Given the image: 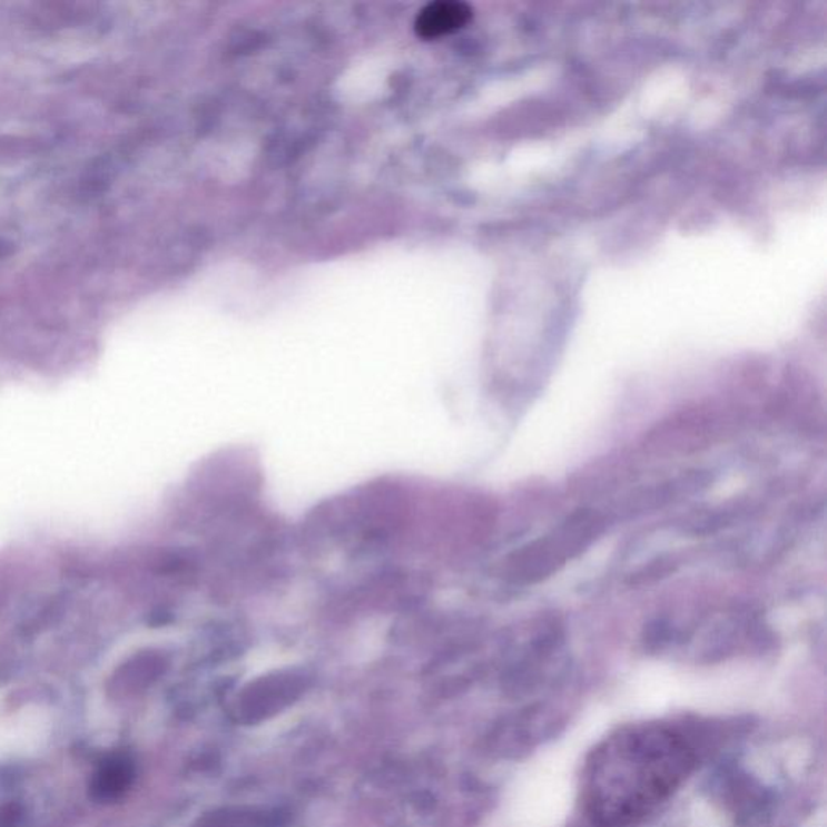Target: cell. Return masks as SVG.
Masks as SVG:
<instances>
[{
    "instance_id": "obj_3",
    "label": "cell",
    "mask_w": 827,
    "mask_h": 827,
    "mask_svg": "<svg viewBox=\"0 0 827 827\" xmlns=\"http://www.w3.org/2000/svg\"><path fill=\"white\" fill-rule=\"evenodd\" d=\"M472 10L463 2H433L419 12L415 31L424 39L440 38L463 28L471 20Z\"/></svg>"
},
{
    "instance_id": "obj_5",
    "label": "cell",
    "mask_w": 827,
    "mask_h": 827,
    "mask_svg": "<svg viewBox=\"0 0 827 827\" xmlns=\"http://www.w3.org/2000/svg\"><path fill=\"white\" fill-rule=\"evenodd\" d=\"M265 826V815L253 811L225 810L207 816L204 827H253Z\"/></svg>"
},
{
    "instance_id": "obj_2",
    "label": "cell",
    "mask_w": 827,
    "mask_h": 827,
    "mask_svg": "<svg viewBox=\"0 0 827 827\" xmlns=\"http://www.w3.org/2000/svg\"><path fill=\"white\" fill-rule=\"evenodd\" d=\"M307 683V676L298 671L272 672L254 680L239 697V721L253 725L277 715L306 692Z\"/></svg>"
},
{
    "instance_id": "obj_4",
    "label": "cell",
    "mask_w": 827,
    "mask_h": 827,
    "mask_svg": "<svg viewBox=\"0 0 827 827\" xmlns=\"http://www.w3.org/2000/svg\"><path fill=\"white\" fill-rule=\"evenodd\" d=\"M132 765L127 758L116 757L106 761L92 782V794L99 800H114L120 797L131 784Z\"/></svg>"
},
{
    "instance_id": "obj_6",
    "label": "cell",
    "mask_w": 827,
    "mask_h": 827,
    "mask_svg": "<svg viewBox=\"0 0 827 827\" xmlns=\"http://www.w3.org/2000/svg\"><path fill=\"white\" fill-rule=\"evenodd\" d=\"M671 572H675V563L671 560H658L648 564L642 571L630 575L629 583L630 585H643V583L657 582Z\"/></svg>"
},
{
    "instance_id": "obj_1",
    "label": "cell",
    "mask_w": 827,
    "mask_h": 827,
    "mask_svg": "<svg viewBox=\"0 0 827 827\" xmlns=\"http://www.w3.org/2000/svg\"><path fill=\"white\" fill-rule=\"evenodd\" d=\"M696 755L660 725L629 726L598 745L583 776V805L598 827H629L668 800L689 778Z\"/></svg>"
},
{
    "instance_id": "obj_7",
    "label": "cell",
    "mask_w": 827,
    "mask_h": 827,
    "mask_svg": "<svg viewBox=\"0 0 827 827\" xmlns=\"http://www.w3.org/2000/svg\"><path fill=\"white\" fill-rule=\"evenodd\" d=\"M671 637V626L666 619H653L646 628V639L648 643H664Z\"/></svg>"
},
{
    "instance_id": "obj_8",
    "label": "cell",
    "mask_w": 827,
    "mask_h": 827,
    "mask_svg": "<svg viewBox=\"0 0 827 827\" xmlns=\"http://www.w3.org/2000/svg\"><path fill=\"white\" fill-rule=\"evenodd\" d=\"M16 818H18L16 807H6L0 810V825L12 826L16 823Z\"/></svg>"
}]
</instances>
